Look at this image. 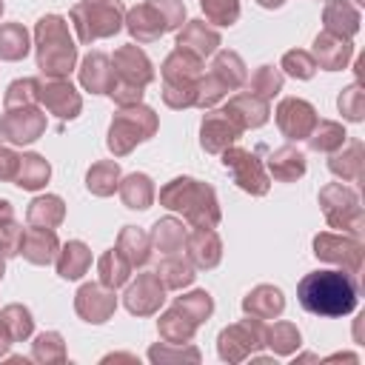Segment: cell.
<instances>
[{"label": "cell", "instance_id": "8", "mask_svg": "<svg viewBox=\"0 0 365 365\" xmlns=\"http://www.w3.org/2000/svg\"><path fill=\"white\" fill-rule=\"evenodd\" d=\"M314 254L328 262H339L351 271H359L362 265V242L356 237H339V234H319L314 240Z\"/></svg>", "mask_w": 365, "mask_h": 365}, {"label": "cell", "instance_id": "7", "mask_svg": "<svg viewBox=\"0 0 365 365\" xmlns=\"http://www.w3.org/2000/svg\"><path fill=\"white\" fill-rule=\"evenodd\" d=\"M222 163L225 168L231 171L234 182L248 191V194H265L268 191V177L259 165V160L251 154V151H242V148H225L222 151Z\"/></svg>", "mask_w": 365, "mask_h": 365}, {"label": "cell", "instance_id": "44", "mask_svg": "<svg viewBox=\"0 0 365 365\" xmlns=\"http://www.w3.org/2000/svg\"><path fill=\"white\" fill-rule=\"evenodd\" d=\"M268 345L274 351H279V354H288V351H294V345H299V334H297L294 325L279 322V325H274L268 331Z\"/></svg>", "mask_w": 365, "mask_h": 365}, {"label": "cell", "instance_id": "35", "mask_svg": "<svg viewBox=\"0 0 365 365\" xmlns=\"http://www.w3.org/2000/svg\"><path fill=\"white\" fill-rule=\"evenodd\" d=\"M331 171L339 174L342 180H356L359 171H362V145L359 143H351L348 151L334 154L331 157Z\"/></svg>", "mask_w": 365, "mask_h": 365}, {"label": "cell", "instance_id": "28", "mask_svg": "<svg viewBox=\"0 0 365 365\" xmlns=\"http://www.w3.org/2000/svg\"><path fill=\"white\" fill-rule=\"evenodd\" d=\"M120 197L128 208H148L151 200H154V188H151V180L145 174H131L123 180L120 185Z\"/></svg>", "mask_w": 365, "mask_h": 365}, {"label": "cell", "instance_id": "50", "mask_svg": "<svg viewBox=\"0 0 365 365\" xmlns=\"http://www.w3.org/2000/svg\"><path fill=\"white\" fill-rule=\"evenodd\" d=\"M259 6H265V9H274V6H282L285 0H257Z\"/></svg>", "mask_w": 365, "mask_h": 365}, {"label": "cell", "instance_id": "20", "mask_svg": "<svg viewBox=\"0 0 365 365\" xmlns=\"http://www.w3.org/2000/svg\"><path fill=\"white\" fill-rule=\"evenodd\" d=\"M217 46H220V34L214 29H208L202 20L188 23L185 31H180V37H177V48H185V51H191L197 57L211 54Z\"/></svg>", "mask_w": 365, "mask_h": 365}, {"label": "cell", "instance_id": "49", "mask_svg": "<svg viewBox=\"0 0 365 365\" xmlns=\"http://www.w3.org/2000/svg\"><path fill=\"white\" fill-rule=\"evenodd\" d=\"M17 168H20V157L11 154L9 148H0V180H14Z\"/></svg>", "mask_w": 365, "mask_h": 365}, {"label": "cell", "instance_id": "41", "mask_svg": "<svg viewBox=\"0 0 365 365\" xmlns=\"http://www.w3.org/2000/svg\"><path fill=\"white\" fill-rule=\"evenodd\" d=\"M200 3H202V11L220 26H231L237 20V14H240V3L237 0H200Z\"/></svg>", "mask_w": 365, "mask_h": 365}, {"label": "cell", "instance_id": "53", "mask_svg": "<svg viewBox=\"0 0 365 365\" xmlns=\"http://www.w3.org/2000/svg\"><path fill=\"white\" fill-rule=\"evenodd\" d=\"M0 274H3V262H0Z\"/></svg>", "mask_w": 365, "mask_h": 365}, {"label": "cell", "instance_id": "32", "mask_svg": "<svg viewBox=\"0 0 365 365\" xmlns=\"http://www.w3.org/2000/svg\"><path fill=\"white\" fill-rule=\"evenodd\" d=\"M29 51V34L20 23H9L0 29V57L3 60H20Z\"/></svg>", "mask_w": 365, "mask_h": 365}, {"label": "cell", "instance_id": "12", "mask_svg": "<svg viewBox=\"0 0 365 365\" xmlns=\"http://www.w3.org/2000/svg\"><path fill=\"white\" fill-rule=\"evenodd\" d=\"M34 97L46 103L48 111H54L57 117H77L80 111V97L74 94V88L57 77L46 80V83H37L34 80Z\"/></svg>", "mask_w": 365, "mask_h": 365}, {"label": "cell", "instance_id": "42", "mask_svg": "<svg viewBox=\"0 0 365 365\" xmlns=\"http://www.w3.org/2000/svg\"><path fill=\"white\" fill-rule=\"evenodd\" d=\"M282 68L291 74V77H299V80H308L317 68V60L308 54V51H288L282 57Z\"/></svg>", "mask_w": 365, "mask_h": 365}, {"label": "cell", "instance_id": "16", "mask_svg": "<svg viewBox=\"0 0 365 365\" xmlns=\"http://www.w3.org/2000/svg\"><path fill=\"white\" fill-rule=\"evenodd\" d=\"M163 302V282L154 274H143L128 291H125V305L134 314H151Z\"/></svg>", "mask_w": 365, "mask_h": 365}, {"label": "cell", "instance_id": "3", "mask_svg": "<svg viewBox=\"0 0 365 365\" xmlns=\"http://www.w3.org/2000/svg\"><path fill=\"white\" fill-rule=\"evenodd\" d=\"M37 63L40 71L48 77H63L74 66V46L68 37V29L60 17L48 14L37 23Z\"/></svg>", "mask_w": 365, "mask_h": 365}, {"label": "cell", "instance_id": "33", "mask_svg": "<svg viewBox=\"0 0 365 365\" xmlns=\"http://www.w3.org/2000/svg\"><path fill=\"white\" fill-rule=\"evenodd\" d=\"M128 268H131V262L123 257V251H120V248H114V251L103 254V257H100V279H103V285L117 288L120 282H125Z\"/></svg>", "mask_w": 365, "mask_h": 365}, {"label": "cell", "instance_id": "19", "mask_svg": "<svg viewBox=\"0 0 365 365\" xmlns=\"http://www.w3.org/2000/svg\"><path fill=\"white\" fill-rule=\"evenodd\" d=\"M325 29H328V34L342 37V40L354 37L356 29H359V11H356V6H351L348 0L328 3V9H325Z\"/></svg>", "mask_w": 365, "mask_h": 365}, {"label": "cell", "instance_id": "38", "mask_svg": "<svg viewBox=\"0 0 365 365\" xmlns=\"http://www.w3.org/2000/svg\"><path fill=\"white\" fill-rule=\"evenodd\" d=\"M157 277H160V282H163V285H168V288H180V285H188V282L194 279V271H191V265H188V262H182V259L171 257V259H165V262L160 265Z\"/></svg>", "mask_w": 365, "mask_h": 365}, {"label": "cell", "instance_id": "25", "mask_svg": "<svg viewBox=\"0 0 365 365\" xmlns=\"http://www.w3.org/2000/svg\"><path fill=\"white\" fill-rule=\"evenodd\" d=\"M268 168H271V174H274L277 180L291 182V180H297V177L305 174V157H302L297 148L285 145V148H277V151L271 154Z\"/></svg>", "mask_w": 365, "mask_h": 365}, {"label": "cell", "instance_id": "6", "mask_svg": "<svg viewBox=\"0 0 365 365\" xmlns=\"http://www.w3.org/2000/svg\"><path fill=\"white\" fill-rule=\"evenodd\" d=\"M319 202H322L325 217H328L331 225L345 228V231H351V234H359V231H362L359 200H356V194H354L351 188H345V185H339V182H336V185H328V188H322Z\"/></svg>", "mask_w": 365, "mask_h": 365}, {"label": "cell", "instance_id": "46", "mask_svg": "<svg viewBox=\"0 0 365 365\" xmlns=\"http://www.w3.org/2000/svg\"><path fill=\"white\" fill-rule=\"evenodd\" d=\"M339 111L348 117V120H362V91L359 86H348L342 94H339Z\"/></svg>", "mask_w": 365, "mask_h": 365}, {"label": "cell", "instance_id": "40", "mask_svg": "<svg viewBox=\"0 0 365 365\" xmlns=\"http://www.w3.org/2000/svg\"><path fill=\"white\" fill-rule=\"evenodd\" d=\"M251 88H254L251 94L268 100L271 94H277V91L282 88V74H279L277 68H271V66H262V68L251 77Z\"/></svg>", "mask_w": 365, "mask_h": 365}, {"label": "cell", "instance_id": "10", "mask_svg": "<svg viewBox=\"0 0 365 365\" xmlns=\"http://www.w3.org/2000/svg\"><path fill=\"white\" fill-rule=\"evenodd\" d=\"M43 128H46V120L31 106H14L0 120V131L11 143H31V140H37L43 134Z\"/></svg>", "mask_w": 365, "mask_h": 365}, {"label": "cell", "instance_id": "51", "mask_svg": "<svg viewBox=\"0 0 365 365\" xmlns=\"http://www.w3.org/2000/svg\"><path fill=\"white\" fill-rule=\"evenodd\" d=\"M0 214H9V202L6 200H0Z\"/></svg>", "mask_w": 365, "mask_h": 365}, {"label": "cell", "instance_id": "29", "mask_svg": "<svg viewBox=\"0 0 365 365\" xmlns=\"http://www.w3.org/2000/svg\"><path fill=\"white\" fill-rule=\"evenodd\" d=\"M63 220V202L60 197H37L29 205V222L34 228H54Z\"/></svg>", "mask_w": 365, "mask_h": 365}, {"label": "cell", "instance_id": "27", "mask_svg": "<svg viewBox=\"0 0 365 365\" xmlns=\"http://www.w3.org/2000/svg\"><path fill=\"white\" fill-rule=\"evenodd\" d=\"M88 265H91V254H88V248H86L83 242H68V245L63 248L60 259H57V271H60V277H66V279L83 277Z\"/></svg>", "mask_w": 365, "mask_h": 365}, {"label": "cell", "instance_id": "21", "mask_svg": "<svg viewBox=\"0 0 365 365\" xmlns=\"http://www.w3.org/2000/svg\"><path fill=\"white\" fill-rule=\"evenodd\" d=\"M314 54H317V63L328 71H336L348 63L351 57V43L342 40V37H334L328 31H322L317 40H314Z\"/></svg>", "mask_w": 365, "mask_h": 365}, {"label": "cell", "instance_id": "39", "mask_svg": "<svg viewBox=\"0 0 365 365\" xmlns=\"http://www.w3.org/2000/svg\"><path fill=\"white\" fill-rule=\"evenodd\" d=\"M154 240L160 245V251H177L185 240V231H182V222L177 220H163L154 225Z\"/></svg>", "mask_w": 365, "mask_h": 365}, {"label": "cell", "instance_id": "34", "mask_svg": "<svg viewBox=\"0 0 365 365\" xmlns=\"http://www.w3.org/2000/svg\"><path fill=\"white\" fill-rule=\"evenodd\" d=\"M308 143H311L314 151H336L345 143V131H342V125H336L331 120H322L308 134Z\"/></svg>", "mask_w": 365, "mask_h": 365}, {"label": "cell", "instance_id": "24", "mask_svg": "<svg viewBox=\"0 0 365 365\" xmlns=\"http://www.w3.org/2000/svg\"><path fill=\"white\" fill-rule=\"evenodd\" d=\"M188 254L200 268H211L220 262V237L211 228H197L188 240Z\"/></svg>", "mask_w": 365, "mask_h": 365}, {"label": "cell", "instance_id": "26", "mask_svg": "<svg viewBox=\"0 0 365 365\" xmlns=\"http://www.w3.org/2000/svg\"><path fill=\"white\" fill-rule=\"evenodd\" d=\"M245 311L251 314V317H257V319H268V317H277L279 311H282V294L277 291V288H271V285H259L254 294H248L245 297Z\"/></svg>", "mask_w": 365, "mask_h": 365}, {"label": "cell", "instance_id": "22", "mask_svg": "<svg viewBox=\"0 0 365 365\" xmlns=\"http://www.w3.org/2000/svg\"><path fill=\"white\" fill-rule=\"evenodd\" d=\"M114 308V294L103 291L100 285H86L77 294V311L88 319V322H103Z\"/></svg>", "mask_w": 365, "mask_h": 365}, {"label": "cell", "instance_id": "5", "mask_svg": "<svg viewBox=\"0 0 365 365\" xmlns=\"http://www.w3.org/2000/svg\"><path fill=\"white\" fill-rule=\"evenodd\" d=\"M71 17H74V26H77L80 40L83 43H91L97 37H108V34L120 31L123 9L114 0H88V3L74 6Z\"/></svg>", "mask_w": 365, "mask_h": 365}, {"label": "cell", "instance_id": "48", "mask_svg": "<svg viewBox=\"0 0 365 365\" xmlns=\"http://www.w3.org/2000/svg\"><path fill=\"white\" fill-rule=\"evenodd\" d=\"M14 317H17V319H11L9 311H3V319H0V322H3L6 328H11V336H14V339H20V336H26V334L31 331V317H29V311L20 308V305H14Z\"/></svg>", "mask_w": 365, "mask_h": 365}, {"label": "cell", "instance_id": "9", "mask_svg": "<svg viewBox=\"0 0 365 365\" xmlns=\"http://www.w3.org/2000/svg\"><path fill=\"white\" fill-rule=\"evenodd\" d=\"M277 125L282 128V134L288 140H299V137H308L317 125V111L311 103L305 100H297V97H288L277 106Z\"/></svg>", "mask_w": 365, "mask_h": 365}, {"label": "cell", "instance_id": "52", "mask_svg": "<svg viewBox=\"0 0 365 365\" xmlns=\"http://www.w3.org/2000/svg\"><path fill=\"white\" fill-rule=\"evenodd\" d=\"M0 11H3V0H0Z\"/></svg>", "mask_w": 365, "mask_h": 365}, {"label": "cell", "instance_id": "37", "mask_svg": "<svg viewBox=\"0 0 365 365\" xmlns=\"http://www.w3.org/2000/svg\"><path fill=\"white\" fill-rule=\"evenodd\" d=\"M117 177H120V168L117 163H97L91 171H88V188L100 197L111 194L117 188Z\"/></svg>", "mask_w": 365, "mask_h": 365}, {"label": "cell", "instance_id": "13", "mask_svg": "<svg viewBox=\"0 0 365 365\" xmlns=\"http://www.w3.org/2000/svg\"><path fill=\"white\" fill-rule=\"evenodd\" d=\"M163 77H165V86H185V88H197L200 77H202V63L197 54L185 51V48H177L165 66H163Z\"/></svg>", "mask_w": 365, "mask_h": 365}, {"label": "cell", "instance_id": "15", "mask_svg": "<svg viewBox=\"0 0 365 365\" xmlns=\"http://www.w3.org/2000/svg\"><path fill=\"white\" fill-rule=\"evenodd\" d=\"M225 114L240 125V128H257L268 120V103L257 94H237L228 100Z\"/></svg>", "mask_w": 365, "mask_h": 365}, {"label": "cell", "instance_id": "47", "mask_svg": "<svg viewBox=\"0 0 365 365\" xmlns=\"http://www.w3.org/2000/svg\"><path fill=\"white\" fill-rule=\"evenodd\" d=\"M148 3L163 14V20H165L168 29H177L182 23V17H185V9H182L180 0H148Z\"/></svg>", "mask_w": 365, "mask_h": 365}, {"label": "cell", "instance_id": "4", "mask_svg": "<svg viewBox=\"0 0 365 365\" xmlns=\"http://www.w3.org/2000/svg\"><path fill=\"white\" fill-rule=\"evenodd\" d=\"M157 128V117L151 108L143 106H123V111H117V117L111 120L108 128V148L114 154H125L131 151L134 143L148 140Z\"/></svg>", "mask_w": 365, "mask_h": 365}, {"label": "cell", "instance_id": "18", "mask_svg": "<svg viewBox=\"0 0 365 365\" xmlns=\"http://www.w3.org/2000/svg\"><path fill=\"white\" fill-rule=\"evenodd\" d=\"M128 31L137 40L148 43V40H157L163 31H168V26H165L163 14L151 3H143V6H137V9L128 11Z\"/></svg>", "mask_w": 365, "mask_h": 365}, {"label": "cell", "instance_id": "2", "mask_svg": "<svg viewBox=\"0 0 365 365\" xmlns=\"http://www.w3.org/2000/svg\"><path fill=\"white\" fill-rule=\"evenodd\" d=\"M160 202L165 208H177L182 211L197 228H211L220 222V208H217V197L214 188L191 180V177H177L171 180L163 191H160Z\"/></svg>", "mask_w": 365, "mask_h": 365}, {"label": "cell", "instance_id": "43", "mask_svg": "<svg viewBox=\"0 0 365 365\" xmlns=\"http://www.w3.org/2000/svg\"><path fill=\"white\" fill-rule=\"evenodd\" d=\"M177 308H180L182 314H188L194 322H200L202 317H208V314H211V297H208L205 291H194V294H188V297L177 299Z\"/></svg>", "mask_w": 365, "mask_h": 365}, {"label": "cell", "instance_id": "45", "mask_svg": "<svg viewBox=\"0 0 365 365\" xmlns=\"http://www.w3.org/2000/svg\"><path fill=\"white\" fill-rule=\"evenodd\" d=\"M20 242H23V231L11 222V217H6V222H0V254L3 257H11L20 251Z\"/></svg>", "mask_w": 365, "mask_h": 365}, {"label": "cell", "instance_id": "23", "mask_svg": "<svg viewBox=\"0 0 365 365\" xmlns=\"http://www.w3.org/2000/svg\"><path fill=\"white\" fill-rule=\"evenodd\" d=\"M20 251L26 259L43 265V262H51L54 251H57V237L51 228H31L23 234V242H20Z\"/></svg>", "mask_w": 365, "mask_h": 365}, {"label": "cell", "instance_id": "31", "mask_svg": "<svg viewBox=\"0 0 365 365\" xmlns=\"http://www.w3.org/2000/svg\"><path fill=\"white\" fill-rule=\"evenodd\" d=\"M46 180H48V163L43 157H37V154L20 157V168L14 174V182L20 188H40Z\"/></svg>", "mask_w": 365, "mask_h": 365}, {"label": "cell", "instance_id": "36", "mask_svg": "<svg viewBox=\"0 0 365 365\" xmlns=\"http://www.w3.org/2000/svg\"><path fill=\"white\" fill-rule=\"evenodd\" d=\"M120 251H123V257L131 262V265H140V262H145V257H148V237L143 234V231H137V228H125L123 234H120V245H117Z\"/></svg>", "mask_w": 365, "mask_h": 365}, {"label": "cell", "instance_id": "14", "mask_svg": "<svg viewBox=\"0 0 365 365\" xmlns=\"http://www.w3.org/2000/svg\"><path fill=\"white\" fill-rule=\"evenodd\" d=\"M240 125L225 114V111H211L202 120V148L205 151H225L228 143L240 137Z\"/></svg>", "mask_w": 365, "mask_h": 365}, {"label": "cell", "instance_id": "30", "mask_svg": "<svg viewBox=\"0 0 365 365\" xmlns=\"http://www.w3.org/2000/svg\"><path fill=\"white\" fill-rule=\"evenodd\" d=\"M225 88H237L242 80H245V66L240 60V54L234 51H220L217 60H214V71H211Z\"/></svg>", "mask_w": 365, "mask_h": 365}, {"label": "cell", "instance_id": "11", "mask_svg": "<svg viewBox=\"0 0 365 365\" xmlns=\"http://www.w3.org/2000/svg\"><path fill=\"white\" fill-rule=\"evenodd\" d=\"M114 83H125V86H137L143 88L154 71H151V63L148 57L137 48V46H123L117 54H114Z\"/></svg>", "mask_w": 365, "mask_h": 365}, {"label": "cell", "instance_id": "17", "mask_svg": "<svg viewBox=\"0 0 365 365\" xmlns=\"http://www.w3.org/2000/svg\"><path fill=\"white\" fill-rule=\"evenodd\" d=\"M80 80H83V86H86L88 91H94V94H108L117 77H114V68L108 66V57L100 54V51H94V54H88V57L83 60Z\"/></svg>", "mask_w": 365, "mask_h": 365}, {"label": "cell", "instance_id": "1", "mask_svg": "<svg viewBox=\"0 0 365 365\" xmlns=\"http://www.w3.org/2000/svg\"><path fill=\"white\" fill-rule=\"evenodd\" d=\"M299 305L317 317H345L356 308V282L342 271H314L297 285Z\"/></svg>", "mask_w": 365, "mask_h": 365}]
</instances>
